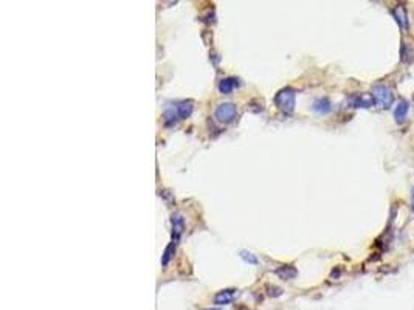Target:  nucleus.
<instances>
[{"label":"nucleus","instance_id":"14","mask_svg":"<svg viewBox=\"0 0 414 310\" xmlns=\"http://www.w3.org/2000/svg\"><path fill=\"white\" fill-rule=\"evenodd\" d=\"M400 56H402V60H403V62H411V60L414 59V57H412V51H408L405 44L402 45V53H400Z\"/></svg>","mask_w":414,"mask_h":310},{"label":"nucleus","instance_id":"15","mask_svg":"<svg viewBox=\"0 0 414 310\" xmlns=\"http://www.w3.org/2000/svg\"><path fill=\"white\" fill-rule=\"evenodd\" d=\"M241 256H242V258H244V259L247 261V262H250V264H256V262H258V259H256V258H254V256H253L251 253L242 252V253H241Z\"/></svg>","mask_w":414,"mask_h":310},{"label":"nucleus","instance_id":"1","mask_svg":"<svg viewBox=\"0 0 414 310\" xmlns=\"http://www.w3.org/2000/svg\"><path fill=\"white\" fill-rule=\"evenodd\" d=\"M193 112V103L191 101H182L179 104H175L174 107L168 109L163 115L165 118V124L166 126H171V124H174L175 121H179V119H185L191 115Z\"/></svg>","mask_w":414,"mask_h":310},{"label":"nucleus","instance_id":"12","mask_svg":"<svg viewBox=\"0 0 414 310\" xmlns=\"http://www.w3.org/2000/svg\"><path fill=\"white\" fill-rule=\"evenodd\" d=\"M276 274L281 276L282 279H285V281H289V279H293L295 276H297V270H295L293 267L287 265V267H281L276 270Z\"/></svg>","mask_w":414,"mask_h":310},{"label":"nucleus","instance_id":"8","mask_svg":"<svg viewBox=\"0 0 414 310\" xmlns=\"http://www.w3.org/2000/svg\"><path fill=\"white\" fill-rule=\"evenodd\" d=\"M391 14H393V17L396 19L397 25H399L402 29L408 28V17H406V13H405V8H403V7H396V8H393V10H391Z\"/></svg>","mask_w":414,"mask_h":310},{"label":"nucleus","instance_id":"16","mask_svg":"<svg viewBox=\"0 0 414 310\" xmlns=\"http://www.w3.org/2000/svg\"><path fill=\"white\" fill-rule=\"evenodd\" d=\"M411 211L414 212V186L411 188Z\"/></svg>","mask_w":414,"mask_h":310},{"label":"nucleus","instance_id":"7","mask_svg":"<svg viewBox=\"0 0 414 310\" xmlns=\"http://www.w3.org/2000/svg\"><path fill=\"white\" fill-rule=\"evenodd\" d=\"M312 110L318 115H328L332 110V104L328 98H320L313 103Z\"/></svg>","mask_w":414,"mask_h":310},{"label":"nucleus","instance_id":"9","mask_svg":"<svg viewBox=\"0 0 414 310\" xmlns=\"http://www.w3.org/2000/svg\"><path fill=\"white\" fill-rule=\"evenodd\" d=\"M238 85L239 82L236 78H225L219 82V91L224 93V95H228V93H231Z\"/></svg>","mask_w":414,"mask_h":310},{"label":"nucleus","instance_id":"2","mask_svg":"<svg viewBox=\"0 0 414 310\" xmlns=\"http://www.w3.org/2000/svg\"><path fill=\"white\" fill-rule=\"evenodd\" d=\"M295 100H297V91L287 87L276 93L275 104L284 115H290L295 109Z\"/></svg>","mask_w":414,"mask_h":310},{"label":"nucleus","instance_id":"10","mask_svg":"<svg viewBox=\"0 0 414 310\" xmlns=\"http://www.w3.org/2000/svg\"><path fill=\"white\" fill-rule=\"evenodd\" d=\"M234 298V290H222L214 296V302L217 305H227L233 301Z\"/></svg>","mask_w":414,"mask_h":310},{"label":"nucleus","instance_id":"13","mask_svg":"<svg viewBox=\"0 0 414 310\" xmlns=\"http://www.w3.org/2000/svg\"><path fill=\"white\" fill-rule=\"evenodd\" d=\"M175 243H177V240H174L172 239V242L166 246V250H165V255H163V259H162V264L163 265H168V262H169V259L172 258V255H174V250H175Z\"/></svg>","mask_w":414,"mask_h":310},{"label":"nucleus","instance_id":"5","mask_svg":"<svg viewBox=\"0 0 414 310\" xmlns=\"http://www.w3.org/2000/svg\"><path fill=\"white\" fill-rule=\"evenodd\" d=\"M349 103H351L352 107H356V109H369V107L375 106L372 93H359V95L352 97L349 100Z\"/></svg>","mask_w":414,"mask_h":310},{"label":"nucleus","instance_id":"3","mask_svg":"<svg viewBox=\"0 0 414 310\" xmlns=\"http://www.w3.org/2000/svg\"><path fill=\"white\" fill-rule=\"evenodd\" d=\"M372 97L378 107L381 109H390L394 104V93L388 85L377 84L372 87Z\"/></svg>","mask_w":414,"mask_h":310},{"label":"nucleus","instance_id":"6","mask_svg":"<svg viewBox=\"0 0 414 310\" xmlns=\"http://www.w3.org/2000/svg\"><path fill=\"white\" fill-rule=\"evenodd\" d=\"M408 112H409V103H408L406 100L402 98V100L397 103L396 109H394V121H396L397 124L405 122V119H406V116H408Z\"/></svg>","mask_w":414,"mask_h":310},{"label":"nucleus","instance_id":"11","mask_svg":"<svg viewBox=\"0 0 414 310\" xmlns=\"http://www.w3.org/2000/svg\"><path fill=\"white\" fill-rule=\"evenodd\" d=\"M183 227H185V224H183V219H182V217H180L179 214L174 215V217H172V234H174V240L179 239V236H180L182 231H183Z\"/></svg>","mask_w":414,"mask_h":310},{"label":"nucleus","instance_id":"4","mask_svg":"<svg viewBox=\"0 0 414 310\" xmlns=\"http://www.w3.org/2000/svg\"><path fill=\"white\" fill-rule=\"evenodd\" d=\"M236 116H238V110H236V106L231 104V103H224L216 109V118L220 122L228 124V122L234 121Z\"/></svg>","mask_w":414,"mask_h":310}]
</instances>
